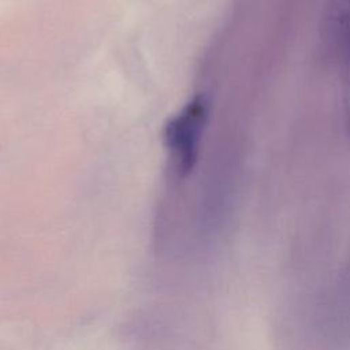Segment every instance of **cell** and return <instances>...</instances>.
Returning a JSON list of instances; mask_svg holds the SVG:
<instances>
[{
  "label": "cell",
  "mask_w": 350,
  "mask_h": 350,
  "mask_svg": "<svg viewBox=\"0 0 350 350\" xmlns=\"http://www.w3.org/2000/svg\"><path fill=\"white\" fill-rule=\"evenodd\" d=\"M206 118V108L202 100H194L180 116L168 127L170 146L176 153V160L183 170L190 168L194 161L197 144Z\"/></svg>",
  "instance_id": "cell-1"
}]
</instances>
